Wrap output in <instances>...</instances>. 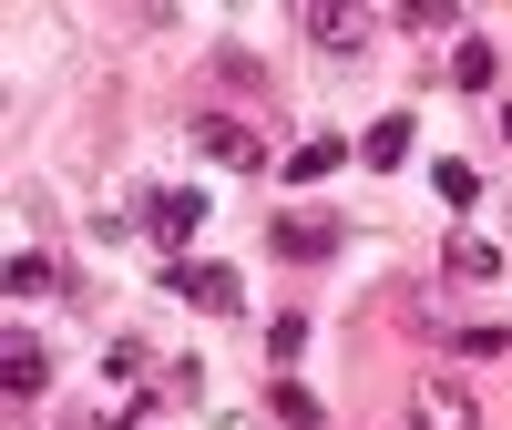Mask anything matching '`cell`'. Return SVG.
I'll list each match as a JSON object with an SVG mask.
<instances>
[{
    "label": "cell",
    "instance_id": "obj_6",
    "mask_svg": "<svg viewBox=\"0 0 512 430\" xmlns=\"http://www.w3.org/2000/svg\"><path fill=\"white\" fill-rule=\"evenodd\" d=\"M410 430H482V410H472V390H461V379H431V390L410 400Z\"/></svg>",
    "mask_w": 512,
    "mask_h": 430
},
{
    "label": "cell",
    "instance_id": "obj_7",
    "mask_svg": "<svg viewBox=\"0 0 512 430\" xmlns=\"http://www.w3.org/2000/svg\"><path fill=\"white\" fill-rule=\"evenodd\" d=\"M297 31H308L318 52H359L379 21H369V11H338V0H318V11H297Z\"/></svg>",
    "mask_w": 512,
    "mask_h": 430
},
{
    "label": "cell",
    "instance_id": "obj_5",
    "mask_svg": "<svg viewBox=\"0 0 512 430\" xmlns=\"http://www.w3.org/2000/svg\"><path fill=\"white\" fill-rule=\"evenodd\" d=\"M277 256H297V267H318V256H338V236H349V226H338V215H277Z\"/></svg>",
    "mask_w": 512,
    "mask_h": 430
},
{
    "label": "cell",
    "instance_id": "obj_12",
    "mask_svg": "<svg viewBox=\"0 0 512 430\" xmlns=\"http://www.w3.org/2000/svg\"><path fill=\"white\" fill-rule=\"evenodd\" d=\"M52 287H62V277H52V256H31V246H21V256H11V297H52Z\"/></svg>",
    "mask_w": 512,
    "mask_h": 430
},
{
    "label": "cell",
    "instance_id": "obj_15",
    "mask_svg": "<svg viewBox=\"0 0 512 430\" xmlns=\"http://www.w3.org/2000/svg\"><path fill=\"white\" fill-rule=\"evenodd\" d=\"M308 349V318H267V359H297Z\"/></svg>",
    "mask_w": 512,
    "mask_h": 430
},
{
    "label": "cell",
    "instance_id": "obj_16",
    "mask_svg": "<svg viewBox=\"0 0 512 430\" xmlns=\"http://www.w3.org/2000/svg\"><path fill=\"white\" fill-rule=\"evenodd\" d=\"M502 144H512V113H502Z\"/></svg>",
    "mask_w": 512,
    "mask_h": 430
},
{
    "label": "cell",
    "instance_id": "obj_1",
    "mask_svg": "<svg viewBox=\"0 0 512 430\" xmlns=\"http://www.w3.org/2000/svg\"><path fill=\"white\" fill-rule=\"evenodd\" d=\"M134 215L154 226V246H164V256H185V246L205 236V195H185V185H154V195H144Z\"/></svg>",
    "mask_w": 512,
    "mask_h": 430
},
{
    "label": "cell",
    "instance_id": "obj_9",
    "mask_svg": "<svg viewBox=\"0 0 512 430\" xmlns=\"http://www.w3.org/2000/svg\"><path fill=\"white\" fill-rule=\"evenodd\" d=\"M400 154H410V113H379L359 134V164H400Z\"/></svg>",
    "mask_w": 512,
    "mask_h": 430
},
{
    "label": "cell",
    "instance_id": "obj_8",
    "mask_svg": "<svg viewBox=\"0 0 512 430\" xmlns=\"http://www.w3.org/2000/svg\"><path fill=\"white\" fill-rule=\"evenodd\" d=\"M338 164H349V144H338V134H308V144L287 154V185H318V175H338Z\"/></svg>",
    "mask_w": 512,
    "mask_h": 430
},
{
    "label": "cell",
    "instance_id": "obj_3",
    "mask_svg": "<svg viewBox=\"0 0 512 430\" xmlns=\"http://www.w3.org/2000/svg\"><path fill=\"white\" fill-rule=\"evenodd\" d=\"M195 154H216L226 175H256V164H267V144H256L236 113H195Z\"/></svg>",
    "mask_w": 512,
    "mask_h": 430
},
{
    "label": "cell",
    "instance_id": "obj_2",
    "mask_svg": "<svg viewBox=\"0 0 512 430\" xmlns=\"http://www.w3.org/2000/svg\"><path fill=\"white\" fill-rule=\"evenodd\" d=\"M164 287H175L185 308H216V318L246 308V277H236V267H195V256H175V267H164Z\"/></svg>",
    "mask_w": 512,
    "mask_h": 430
},
{
    "label": "cell",
    "instance_id": "obj_11",
    "mask_svg": "<svg viewBox=\"0 0 512 430\" xmlns=\"http://www.w3.org/2000/svg\"><path fill=\"white\" fill-rule=\"evenodd\" d=\"M277 420H287V430H318V420H328V400L308 390V379H277Z\"/></svg>",
    "mask_w": 512,
    "mask_h": 430
},
{
    "label": "cell",
    "instance_id": "obj_14",
    "mask_svg": "<svg viewBox=\"0 0 512 430\" xmlns=\"http://www.w3.org/2000/svg\"><path fill=\"white\" fill-rule=\"evenodd\" d=\"M492 267H502V256H492L482 236H461V246H451V277H492Z\"/></svg>",
    "mask_w": 512,
    "mask_h": 430
},
{
    "label": "cell",
    "instance_id": "obj_13",
    "mask_svg": "<svg viewBox=\"0 0 512 430\" xmlns=\"http://www.w3.org/2000/svg\"><path fill=\"white\" fill-rule=\"evenodd\" d=\"M216 72H226V93H267V82H277L256 52H216Z\"/></svg>",
    "mask_w": 512,
    "mask_h": 430
},
{
    "label": "cell",
    "instance_id": "obj_4",
    "mask_svg": "<svg viewBox=\"0 0 512 430\" xmlns=\"http://www.w3.org/2000/svg\"><path fill=\"white\" fill-rule=\"evenodd\" d=\"M0 390H11L21 410H31L41 390H52V349H41L31 328H11V349H0Z\"/></svg>",
    "mask_w": 512,
    "mask_h": 430
},
{
    "label": "cell",
    "instance_id": "obj_10",
    "mask_svg": "<svg viewBox=\"0 0 512 430\" xmlns=\"http://www.w3.org/2000/svg\"><path fill=\"white\" fill-rule=\"evenodd\" d=\"M451 82H461V93H492V82H502L492 41H461V52H451Z\"/></svg>",
    "mask_w": 512,
    "mask_h": 430
}]
</instances>
